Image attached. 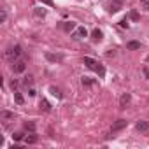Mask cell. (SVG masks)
Masks as SVG:
<instances>
[{
	"instance_id": "52a82bcc",
	"label": "cell",
	"mask_w": 149,
	"mask_h": 149,
	"mask_svg": "<svg viewBox=\"0 0 149 149\" xmlns=\"http://www.w3.org/2000/svg\"><path fill=\"white\" fill-rule=\"evenodd\" d=\"M91 39H93V42H100V40L104 39V33H102L98 28H95V30L91 32Z\"/></svg>"
},
{
	"instance_id": "9c48e42d",
	"label": "cell",
	"mask_w": 149,
	"mask_h": 149,
	"mask_svg": "<svg viewBox=\"0 0 149 149\" xmlns=\"http://www.w3.org/2000/svg\"><path fill=\"white\" fill-rule=\"evenodd\" d=\"M0 118H2L4 121H11L16 116H14V112H9V111H0Z\"/></svg>"
},
{
	"instance_id": "3957f363",
	"label": "cell",
	"mask_w": 149,
	"mask_h": 149,
	"mask_svg": "<svg viewBox=\"0 0 149 149\" xmlns=\"http://www.w3.org/2000/svg\"><path fill=\"white\" fill-rule=\"evenodd\" d=\"M86 35H88V32H86L84 26H77L76 30L72 32V39H74V40H81V39H84Z\"/></svg>"
},
{
	"instance_id": "7c38bea8",
	"label": "cell",
	"mask_w": 149,
	"mask_h": 149,
	"mask_svg": "<svg viewBox=\"0 0 149 149\" xmlns=\"http://www.w3.org/2000/svg\"><path fill=\"white\" fill-rule=\"evenodd\" d=\"M46 58H47L49 61H61V60H63L61 54H53V53H46Z\"/></svg>"
},
{
	"instance_id": "30bf717a",
	"label": "cell",
	"mask_w": 149,
	"mask_h": 149,
	"mask_svg": "<svg viewBox=\"0 0 149 149\" xmlns=\"http://www.w3.org/2000/svg\"><path fill=\"white\" fill-rule=\"evenodd\" d=\"M121 4H123V2H119V0H114V2L109 6V13H112V14L118 13V11L121 9Z\"/></svg>"
},
{
	"instance_id": "8992f818",
	"label": "cell",
	"mask_w": 149,
	"mask_h": 149,
	"mask_svg": "<svg viewBox=\"0 0 149 149\" xmlns=\"http://www.w3.org/2000/svg\"><path fill=\"white\" fill-rule=\"evenodd\" d=\"M130 100H132L130 93H123L121 98H119V107H121V109H126V105L130 104Z\"/></svg>"
},
{
	"instance_id": "cb8c5ba5",
	"label": "cell",
	"mask_w": 149,
	"mask_h": 149,
	"mask_svg": "<svg viewBox=\"0 0 149 149\" xmlns=\"http://www.w3.org/2000/svg\"><path fill=\"white\" fill-rule=\"evenodd\" d=\"M130 18H132L133 21H137V19H139V13H137V11H132V13H130Z\"/></svg>"
},
{
	"instance_id": "2e32d148",
	"label": "cell",
	"mask_w": 149,
	"mask_h": 149,
	"mask_svg": "<svg viewBox=\"0 0 149 149\" xmlns=\"http://www.w3.org/2000/svg\"><path fill=\"white\" fill-rule=\"evenodd\" d=\"M14 100H16V104H19V105H23V104H25L23 95H21L19 91H16V90H14Z\"/></svg>"
},
{
	"instance_id": "7402d4cb",
	"label": "cell",
	"mask_w": 149,
	"mask_h": 149,
	"mask_svg": "<svg viewBox=\"0 0 149 149\" xmlns=\"http://www.w3.org/2000/svg\"><path fill=\"white\" fill-rule=\"evenodd\" d=\"M6 19H7V13H6V9H2L0 11V23H6Z\"/></svg>"
},
{
	"instance_id": "5b68a950",
	"label": "cell",
	"mask_w": 149,
	"mask_h": 149,
	"mask_svg": "<svg viewBox=\"0 0 149 149\" xmlns=\"http://www.w3.org/2000/svg\"><path fill=\"white\" fill-rule=\"evenodd\" d=\"M126 125H128V121H126V119H118V121H116V123L112 125V128H111V132H112V133H116V132H119V130H123V128H125Z\"/></svg>"
},
{
	"instance_id": "4fadbf2b",
	"label": "cell",
	"mask_w": 149,
	"mask_h": 149,
	"mask_svg": "<svg viewBox=\"0 0 149 149\" xmlns=\"http://www.w3.org/2000/svg\"><path fill=\"white\" fill-rule=\"evenodd\" d=\"M135 128H137L139 132H147V128H149V123H147V121H139V123L135 125Z\"/></svg>"
},
{
	"instance_id": "5bb4252c",
	"label": "cell",
	"mask_w": 149,
	"mask_h": 149,
	"mask_svg": "<svg viewBox=\"0 0 149 149\" xmlns=\"http://www.w3.org/2000/svg\"><path fill=\"white\" fill-rule=\"evenodd\" d=\"M49 91H51V95H53V97H56L58 100H60V98H63V95H61V91H60V90H58L56 86H51V88H49Z\"/></svg>"
},
{
	"instance_id": "9a60e30c",
	"label": "cell",
	"mask_w": 149,
	"mask_h": 149,
	"mask_svg": "<svg viewBox=\"0 0 149 149\" xmlns=\"http://www.w3.org/2000/svg\"><path fill=\"white\" fill-rule=\"evenodd\" d=\"M33 14H35L37 18H44V16H46V9H44V7H35V9H33Z\"/></svg>"
},
{
	"instance_id": "f546056e",
	"label": "cell",
	"mask_w": 149,
	"mask_h": 149,
	"mask_svg": "<svg viewBox=\"0 0 149 149\" xmlns=\"http://www.w3.org/2000/svg\"><path fill=\"white\" fill-rule=\"evenodd\" d=\"M28 95H30V97H35L37 93H35V90H33V88H30V91H28Z\"/></svg>"
},
{
	"instance_id": "4316f807",
	"label": "cell",
	"mask_w": 149,
	"mask_h": 149,
	"mask_svg": "<svg viewBox=\"0 0 149 149\" xmlns=\"http://www.w3.org/2000/svg\"><path fill=\"white\" fill-rule=\"evenodd\" d=\"M142 72H144L146 79H149V67H144V68H142Z\"/></svg>"
},
{
	"instance_id": "e0dca14e",
	"label": "cell",
	"mask_w": 149,
	"mask_h": 149,
	"mask_svg": "<svg viewBox=\"0 0 149 149\" xmlns=\"http://www.w3.org/2000/svg\"><path fill=\"white\" fill-rule=\"evenodd\" d=\"M25 142H26V144H35V142H37V135H35V132L30 133V135H26V137H25Z\"/></svg>"
},
{
	"instance_id": "7a4b0ae2",
	"label": "cell",
	"mask_w": 149,
	"mask_h": 149,
	"mask_svg": "<svg viewBox=\"0 0 149 149\" xmlns=\"http://www.w3.org/2000/svg\"><path fill=\"white\" fill-rule=\"evenodd\" d=\"M19 56H21V46H14V47H9V49L6 51V58H7V60H11V61L18 60Z\"/></svg>"
},
{
	"instance_id": "ac0fdd59",
	"label": "cell",
	"mask_w": 149,
	"mask_h": 149,
	"mask_svg": "<svg viewBox=\"0 0 149 149\" xmlns=\"http://www.w3.org/2000/svg\"><path fill=\"white\" fill-rule=\"evenodd\" d=\"M25 130H26V132H30V133H33V132H35V123L26 121V123H25Z\"/></svg>"
},
{
	"instance_id": "484cf974",
	"label": "cell",
	"mask_w": 149,
	"mask_h": 149,
	"mask_svg": "<svg viewBox=\"0 0 149 149\" xmlns=\"http://www.w3.org/2000/svg\"><path fill=\"white\" fill-rule=\"evenodd\" d=\"M119 25H121L123 28H128V19H126V18H123V19L119 21Z\"/></svg>"
},
{
	"instance_id": "ba28073f",
	"label": "cell",
	"mask_w": 149,
	"mask_h": 149,
	"mask_svg": "<svg viewBox=\"0 0 149 149\" xmlns=\"http://www.w3.org/2000/svg\"><path fill=\"white\" fill-rule=\"evenodd\" d=\"M61 28H63L65 32H74L77 26H76V23H74V21H65V23L61 25Z\"/></svg>"
},
{
	"instance_id": "8fae6325",
	"label": "cell",
	"mask_w": 149,
	"mask_h": 149,
	"mask_svg": "<svg viewBox=\"0 0 149 149\" xmlns=\"http://www.w3.org/2000/svg\"><path fill=\"white\" fill-rule=\"evenodd\" d=\"M39 105H40V111H44V112H51V104H49L46 98H42Z\"/></svg>"
},
{
	"instance_id": "44dd1931",
	"label": "cell",
	"mask_w": 149,
	"mask_h": 149,
	"mask_svg": "<svg viewBox=\"0 0 149 149\" xmlns=\"http://www.w3.org/2000/svg\"><path fill=\"white\" fill-rule=\"evenodd\" d=\"M23 84H25V86H32V84H33V77H32V76L23 77Z\"/></svg>"
},
{
	"instance_id": "d6986e66",
	"label": "cell",
	"mask_w": 149,
	"mask_h": 149,
	"mask_svg": "<svg viewBox=\"0 0 149 149\" xmlns=\"http://www.w3.org/2000/svg\"><path fill=\"white\" fill-rule=\"evenodd\" d=\"M126 47H128V49H140V42L132 40V42H128V44H126Z\"/></svg>"
},
{
	"instance_id": "277c9868",
	"label": "cell",
	"mask_w": 149,
	"mask_h": 149,
	"mask_svg": "<svg viewBox=\"0 0 149 149\" xmlns=\"http://www.w3.org/2000/svg\"><path fill=\"white\" fill-rule=\"evenodd\" d=\"M25 70H26V63H25V61H21V60H19V61H16V63L13 65V72H14V74H23Z\"/></svg>"
},
{
	"instance_id": "d4e9b609",
	"label": "cell",
	"mask_w": 149,
	"mask_h": 149,
	"mask_svg": "<svg viewBox=\"0 0 149 149\" xmlns=\"http://www.w3.org/2000/svg\"><path fill=\"white\" fill-rule=\"evenodd\" d=\"M13 139H14V140H21V139H23V133H21V132H16V133L13 135Z\"/></svg>"
},
{
	"instance_id": "ffe728a7",
	"label": "cell",
	"mask_w": 149,
	"mask_h": 149,
	"mask_svg": "<svg viewBox=\"0 0 149 149\" xmlns=\"http://www.w3.org/2000/svg\"><path fill=\"white\" fill-rule=\"evenodd\" d=\"M81 83H83V86H91V84L95 83V79H91V77H83Z\"/></svg>"
},
{
	"instance_id": "4dcf8cb0",
	"label": "cell",
	"mask_w": 149,
	"mask_h": 149,
	"mask_svg": "<svg viewBox=\"0 0 149 149\" xmlns=\"http://www.w3.org/2000/svg\"><path fill=\"white\" fill-rule=\"evenodd\" d=\"M119 2H123V0H119Z\"/></svg>"
},
{
	"instance_id": "603a6c76",
	"label": "cell",
	"mask_w": 149,
	"mask_h": 149,
	"mask_svg": "<svg viewBox=\"0 0 149 149\" xmlns=\"http://www.w3.org/2000/svg\"><path fill=\"white\" fill-rule=\"evenodd\" d=\"M39 2H42L44 6H49V7H54V2H53V0H39Z\"/></svg>"
},
{
	"instance_id": "6da1fadb",
	"label": "cell",
	"mask_w": 149,
	"mask_h": 149,
	"mask_svg": "<svg viewBox=\"0 0 149 149\" xmlns=\"http://www.w3.org/2000/svg\"><path fill=\"white\" fill-rule=\"evenodd\" d=\"M84 65L88 67V68H91V70H95L97 74H98V77H104L105 76V68L97 61V60H93V58H90V56H84Z\"/></svg>"
},
{
	"instance_id": "83f0119b",
	"label": "cell",
	"mask_w": 149,
	"mask_h": 149,
	"mask_svg": "<svg viewBox=\"0 0 149 149\" xmlns=\"http://www.w3.org/2000/svg\"><path fill=\"white\" fill-rule=\"evenodd\" d=\"M140 2L144 4V9H147V11H149V0H140Z\"/></svg>"
},
{
	"instance_id": "f1b7e54d",
	"label": "cell",
	"mask_w": 149,
	"mask_h": 149,
	"mask_svg": "<svg viewBox=\"0 0 149 149\" xmlns=\"http://www.w3.org/2000/svg\"><path fill=\"white\" fill-rule=\"evenodd\" d=\"M11 88L16 90V88H18V81H13V83H11Z\"/></svg>"
}]
</instances>
